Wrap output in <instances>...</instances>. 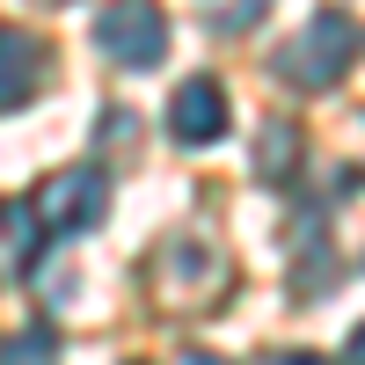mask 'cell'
<instances>
[{
    "label": "cell",
    "instance_id": "obj_1",
    "mask_svg": "<svg viewBox=\"0 0 365 365\" xmlns=\"http://www.w3.org/2000/svg\"><path fill=\"white\" fill-rule=\"evenodd\" d=\"M358 51H365V29H358L344 8H322V15L278 51V73H285L292 88H336V81L351 73Z\"/></svg>",
    "mask_w": 365,
    "mask_h": 365
},
{
    "label": "cell",
    "instance_id": "obj_2",
    "mask_svg": "<svg viewBox=\"0 0 365 365\" xmlns=\"http://www.w3.org/2000/svg\"><path fill=\"white\" fill-rule=\"evenodd\" d=\"M37 227L51 234H88V227H103V212H110V175L103 168H51L37 182Z\"/></svg>",
    "mask_w": 365,
    "mask_h": 365
},
{
    "label": "cell",
    "instance_id": "obj_3",
    "mask_svg": "<svg viewBox=\"0 0 365 365\" xmlns=\"http://www.w3.org/2000/svg\"><path fill=\"white\" fill-rule=\"evenodd\" d=\"M96 37H103V51L117 58V66L146 73V66H161V51H168V15L154 8V0H110V8L96 15Z\"/></svg>",
    "mask_w": 365,
    "mask_h": 365
},
{
    "label": "cell",
    "instance_id": "obj_4",
    "mask_svg": "<svg viewBox=\"0 0 365 365\" xmlns=\"http://www.w3.org/2000/svg\"><path fill=\"white\" fill-rule=\"evenodd\" d=\"M161 292L175 299V307H212V299L227 292V263L220 249H205V241H168L161 249Z\"/></svg>",
    "mask_w": 365,
    "mask_h": 365
},
{
    "label": "cell",
    "instance_id": "obj_5",
    "mask_svg": "<svg viewBox=\"0 0 365 365\" xmlns=\"http://www.w3.org/2000/svg\"><path fill=\"white\" fill-rule=\"evenodd\" d=\"M44 73H51V44L29 37V29H0V117L37 103Z\"/></svg>",
    "mask_w": 365,
    "mask_h": 365
},
{
    "label": "cell",
    "instance_id": "obj_6",
    "mask_svg": "<svg viewBox=\"0 0 365 365\" xmlns=\"http://www.w3.org/2000/svg\"><path fill=\"white\" fill-rule=\"evenodd\" d=\"M168 132H175L182 146L220 139V132H227V88L212 81V73H190V81L168 96Z\"/></svg>",
    "mask_w": 365,
    "mask_h": 365
},
{
    "label": "cell",
    "instance_id": "obj_7",
    "mask_svg": "<svg viewBox=\"0 0 365 365\" xmlns=\"http://www.w3.org/2000/svg\"><path fill=\"white\" fill-rule=\"evenodd\" d=\"M0 256H8L15 270L37 263V212H29V205H8V197H0Z\"/></svg>",
    "mask_w": 365,
    "mask_h": 365
},
{
    "label": "cell",
    "instance_id": "obj_8",
    "mask_svg": "<svg viewBox=\"0 0 365 365\" xmlns=\"http://www.w3.org/2000/svg\"><path fill=\"white\" fill-rule=\"evenodd\" d=\"M299 168V132L292 125H263V139H256V175H292Z\"/></svg>",
    "mask_w": 365,
    "mask_h": 365
},
{
    "label": "cell",
    "instance_id": "obj_9",
    "mask_svg": "<svg viewBox=\"0 0 365 365\" xmlns=\"http://www.w3.org/2000/svg\"><path fill=\"white\" fill-rule=\"evenodd\" d=\"M270 8H278V0H197V15L220 29V37H241V29H256Z\"/></svg>",
    "mask_w": 365,
    "mask_h": 365
},
{
    "label": "cell",
    "instance_id": "obj_10",
    "mask_svg": "<svg viewBox=\"0 0 365 365\" xmlns=\"http://www.w3.org/2000/svg\"><path fill=\"white\" fill-rule=\"evenodd\" d=\"M0 365H58V329H15V336H0Z\"/></svg>",
    "mask_w": 365,
    "mask_h": 365
},
{
    "label": "cell",
    "instance_id": "obj_11",
    "mask_svg": "<svg viewBox=\"0 0 365 365\" xmlns=\"http://www.w3.org/2000/svg\"><path fill=\"white\" fill-rule=\"evenodd\" d=\"M175 365H234V358H220V351H182Z\"/></svg>",
    "mask_w": 365,
    "mask_h": 365
},
{
    "label": "cell",
    "instance_id": "obj_12",
    "mask_svg": "<svg viewBox=\"0 0 365 365\" xmlns=\"http://www.w3.org/2000/svg\"><path fill=\"white\" fill-rule=\"evenodd\" d=\"M278 365H329V358H314V351H292V358H278Z\"/></svg>",
    "mask_w": 365,
    "mask_h": 365
},
{
    "label": "cell",
    "instance_id": "obj_13",
    "mask_svg": "<svg viewBox=\"0 0 365 365\" xmlns=\"http://www.w3.org/2000/svg\"><path fill=\"white\" fill-rule=\"evenodd\" d=\"M351 365H365V329H351Z\"/></svg>",
    "mask_w": 365,
    "mask_h": 365
},
{
    "label": "cell",
    "instance_id": "obj_14",
    "mask_svg": "<svg viewBox=\"0 0 365 365\" xmlns=\"http://www.w3.org/2000/svg\"><path fill=\"white\" fill-rule=\"evenodd\" d=\"M44 8H58V0H44Z\"/></svg>",
    "mask_w": 365,
    "mask_h": 365
}]
</instances>
